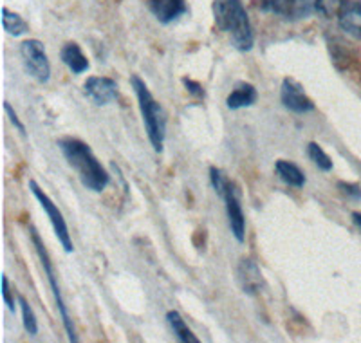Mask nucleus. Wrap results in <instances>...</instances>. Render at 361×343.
Masks as SVG:
<instances>
[{"mask_svg":"<svg viewBox=\"0 0 361 343\" xmlns=\"http://www.w3.org/2000/svg\"><path fill=\"white\" fill-rule=\"evenodd\" d=\"M341 0H316L314 2V13L322 15L325 18L338 17V11H340Z\"/></svg>","mask_w":361,"mask_h":343,"instance_id":"21","label":"nucleus"},{"mask_svg":"<svg viewBox=\"0 0 361 343\" xmlns=\"http://www.w3.org/2000/svg\"><path fill=\"white\" fill-rule=\"evenodd\" d=\"M147 6L156 20L164 25L179 20L188 11L185 0H147Z\"/></svg>","mask_w":361,"mask_h":343,"instance_id":"12","label":"nucleus"},{"mask_svg":"<svg viewBox=\"0 0 361 343\" xmlns=\"http://www.w3.org/2000/svg\"><path fill=\"white\" fill-rule=\"evenodd\" d=\"M237 278L238 284H240V289L246 294H257L262 291L264 287V277L260 267L257 266V262H253L251 258H243L240 264H238L237 270Z\"/></svg>","mask_w":361,"mask_h":343,"instance_id":"13","label":"nucleus"},{"mask_svg":"<svg viewBox=\"0 0 361 343\" xmlns=\"http://www.w3.org/2000/svg\"><path fill=\"white\" fill-rule=\"evenodd\" d=\"M2 299H4L6 306H8V309L11 311V313L17 311V303H15V299H13V291L11 286H9L8 275H2Z\"/></svg>","mask_w":361,"mask_h":343,"instance_id":"24","label":"nucleus"},{"mask_svg":"<svg viewBox=\"0 0 361 343\" xmlns=\"http://www.w3.org/2000/svg\"><path fill=\"white\" fill-rule=\"evenodd\" d=\"M259 100V90L255 89V85L246 82L237 83L230 96L226 98V105L230 111H238V109H246V107H253Z\"/></svg>","mask_w":361,"mask_h":343,"instance_id":"14","label":"nucleus"},{"mask_svg":"<svg viewBox=\"0 0 361 343\" xmlns=\"http://www.w3.org/2000/svg\"><path fill=\"white\" fill-rule=\"evenodd\" d=\"M2 25H4L6 33L11 35V37H22V35L29 33L27 22L18 13L9 11L8 8L2 9Z\"/></svg>","mask_w":361,"mask_h":343,"instance_id":"18","label":"nucleus"},{"mask_svg":"<svg viewBox=\"0 0 361 343\" xmlns=\"http://www.w3.org/2000/svg\"><path fill=\"white\" fill-rule=\"evenodd\" d=\"M314 2L316 0H260L259 8L282 20L298 22L314 13Z\"/></svg>","mask_w":361,"mask_h":343,"instance_id":"7","label":"nucleus"},{"mask_svg":"<svg viewBox=\"0 0 361 343\" xmlns=\"http://www.w3.org/2000/svg\"><path fill=\"white\" fill-rule=\"evenodd\" d=\"M83 92L89 100L96 103V105H109V103L116 102L119 96V87L116 80L107 76H90L87 78V82L83 83Z\"/></svg>","mask_w":361,"mask_h":343,"instance_id":"10","label":"nucleus"},{"mask_svg":"<svg viewBox=\"0 0 361 343\" xmlns=\"http://www.w3.org/2000/svg\"><path fill=\"white\" fill-rule=\"evenodd\" d=\"M29 190H31V193L35 195V199L40 203V206H42V210L45 212V215L49 217V222L54 229V235H56L58 242L62 244L63 251H66V253H73L74 251L73 239H71L69 226H67L62 212L58 210V206L54 205L53 199H51V197L40 188V184H38L35 179H29Z\"/></svg>","mask_w":361,"mask_h":343,"instance_id":"5","label":"nucleus"},{"mask_svg":"<svg viewBox=\"0 0 361 343\" xmlns=\"http://www.w3.org/2000/svg\"><path fill=\"white\" fill-rule=\"evenodd\" d=\"M280 102L288 111L295 114H307L316 109L314 102L305 95L302 83L296 82L295 78H283L280 85Z\"/></svg>","mask_w":361,"mask_h":343,"instance_id":"8","label":"nucleus"},{"mask_svg":"<svg viewBox=\"0 0 361 343\" xmlns=\"http://www.w3.org/2000/svg\"><path fill=\"white\" fill-rule=\"evenodd\" d=\"M275 172L276 176L280 177V181H283V183L293 186V188H304L305 174L300 170L298 164L291 163V161L279 160L275 163Z\"/></svg>","mask_w":361,"mask_h":343,"instance_id":"16","label":"nucleus"},{"mask_svg":"<svg viewBox=\"0 0 361 343\" xmlns=\"http://www.w3.org/2000/svg\"><path fill=\"white\" fill-rule=\"evenodd\" d=\"M18 306H20L22 311V323H24V329L27 331L29 336H37L38 335V320L35 316L33 307L29 306V302L25 300V296H18Z\"/></svg>","mask_w":361,"mask_h":343,"instance_id":"19","label":"nucleus"},{"mask_svg":"<svg viewBox=\"0 0 361 343\" xmlns=\"http://www.w3.org/2000/svg\"><path fill=\"white\" fill-rule=\"evenodd\" d=\"M166 320H169V325L172 327L173 335H176V338L179 339V342L199 343L197 336L193 335L192 329L186 325V322L183 320V316H180L177 311H169V313H166Z\"/></svg>","mask_w":361,"mask_h":343,"instance_id":"17","label":"nucleus"},{"mask_svg":"<svg viewBox=\"0 0 361 343\" xmlns=\"http://www.w3.org/2000/svg\"><path fill=\"white\" fill-rule=\"evenodd\" d=\"M58 148L62 150L63 157L69 163V167L78 174L80 183L85 186L87 190L94 193H102L103 190L107 188L111 183V176L105 170L94 152L90 150L87 143H83L82 139L78 138H66L58 139Z\"/></svg>","mask_w":361,"mask_h":343,"instance_id":"1","label":"nucleus"},{"mask_svg":"<svg viewBox=\"0 0 361 343\" xmlns=\"http://www.w3.org/2000/svg\"><path fill=\"white\" fill-rule=\"evenodd\" d=\"M209 183H212L214 190L217 192V195L222 197V193H224L226 186H228V183H230V181L226 179V176L222 174L221 168L209 167Z\"/></svg>","mask_w":361,"mask_h":343,"instance_id":"22","label":"nucleus"},{"mask_svg":"<svg viewBox=\"0 0 361 343\" xmlns=\"http://www.w3.org/2000/svg\"><path fill=\"white\" fill-rule=\"evenodd\" d=\"M130 85L135 92V98H137L148 141H150L154 150L163 152L164 138H166V112L137 74L130 76Z\"/></svg>","mask_w":361,"mask_h":343,"instance_id":"3","label":"nucleus"},{"mask_svg":"<svg viewBox=\"0 0 361 343\" xmlns=\"http://www.w3.org/2000/svg\"><path fill=\"white\" fill-rule=\"evenodd\" d=\"M353 221H354V224L361 229V213L360 212H353Z\"/></svg>","mask_w":361,"mask_h":343,"instance_id":"27","label":"nucleus"},{"mask_svg":"<svg viewBox=\"0 0 361 343\" xmlns=\"http://www.w3.org/2000/svg\"><path fill=\"white\" fill-rule=\"evenodd\" d=\"M336 18L345 35L361 40V0H341Z\"/></svg>","mask_w":361,"mask_h":343,"instance_id":"11","label":"nucleus"},{"mask_svg":"<svg viewBox=\"0 0 361 343\" xmlns=\"http://www.w3.org/2000/svg\"><path fill=\"white\" fill-rule=\"evenodd\" d=\"M214 18L219 31L230 37L237 51L253 49L255 33L243 0H214Z\"/></svg>","mask_w":361,"mask_h":343,"instance_id":"2","label":"nucleus"},{"mask_svg":"<svg viewBox=\"0 0 361 343\" xmlns=\"http://www.w3.org/2000/svg\"><path fill=\"white\" fill-rule=\"evenodd\" d=\"M338 190H340L345 197H349V199H353V200L361 199V186L356 183H345V181H338Z\"/></svg>","mask_w":361,"mask_h":343,"instance_id":"23","label":"nucleus"},{"mask_svg":"<svg viewBox=\"0 0 361 343\" xmlns=\"http://www.w3.org/2000/svg\"><path fill=\"white\" fill-rule=\"evenodd\" d=\"M307 155H309V160H311L316 167L320 168L322 172L333 170V160H331V157L325 154L324 148H322L318 143H314V141L307 145Z\"/></svg>","mask_w":361,"mask_h":343,"instance_id":"20","label":"nucleus"},{"mask_svg":"<svg viewBox=\"0 0 361 343\" xmlns=\"http://www.w3.org/2000/svg\"><path fill=\"white\" fill-rule=\"evenodd\" d=\"M183 83H185L186 90H188L190 95L195 96V98H204V89L199 82H193L190 78H183Z\"/></svg>","mask_w":361,"mask_h":343,"instance_id":"26","label":"nucleus"},{"mask_svg":"<svg viewBox=\"0 0 361 343\" xmlns=\"http://www.w3.org/2000/svg\"><path fill=\"white\" fill-rule=\"evenodd\" d=\"M60 60L67 66V69L73 74H83L89 71V60L83 54L82 47L76 42H67L60 51Z\"/></svg>","mask_w":361,"mask_h":343,"instance_id":"15","label":"nucleus"},{"mask_svg":"<svg viewBox=\"0 0 361 343\" xmlns=\"http://www.w3.org/2000/svg\"><path fill=\"white\" fill-rule=\"evenodd\" d=\"M29 235H31V241H33L35 249H37V255L42 262L44 273H45V277H47V282H49L51 291H53L54 302H56V309H58V313H60L63 329H66V332H67V339H69V342H78V336H76V331H74V325H73V320H71L69 309H67L66 300H63V296H62V291H60V286H58V277H56V273H54L53 262H51L49 253H47V249H45V244H44V241H42L40 233L37 231V228H35V226H29Z\"/></svg>","mask_w":361,"mask_h":343,"instance_id":"4","label":"nucleus"},{"mask_svg":"<svg viewBox=\"0 0 361 343\" xmlns=\"http://www.w3.org/2000/svg\"><path fill=\"white\" fill-rule=\"evenodd\" d=\"M222 199L226 203V213H228V222H230V229L233 233V237L237 242L243 244L246 241V215L243 212V205H240V192L233 183H228Z\"/></svg>","mask_w":361,"mask_h":343,"instance_id":"9","label":"nucleus"},{"mask_svg":"<svg viewBox=\"0 0 361 343\" xmlns=\"http://www.w3.org/2000/svg\"><path fill=\"white\" fill-rule=\"evenodd\" d=\"M20 56L25 71L38 83H47L51 80V64L45 47L37 38H29L20 44Z\"/></svg>","mask_w":361,"mask_h":343,"instance_id":"6","label":"nucleus"},{"mask_svg":"<svg viewBox=\"0 0 361 343\" xmlns=\"http://www.w3.org/2000/svg\"><path fill=\"white\" fill-rule=\"evenodd\" d=\"M4 112H6V116L9 118V121L13 123V127L17 128V131L20 132L22 136L27 134V132H25V125L20 121V118H18V114L15 112V109H13L11 103H9V102H4Z\"/></svg>","mask_w":361,"mask_h":343,"instance_id":"25","label":"nucleus"}]
</instances>
